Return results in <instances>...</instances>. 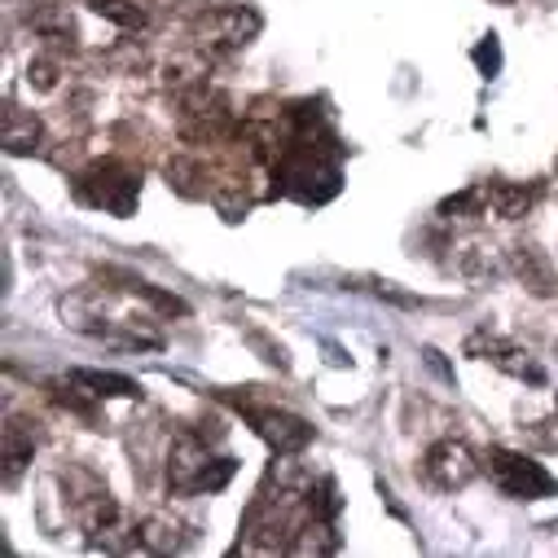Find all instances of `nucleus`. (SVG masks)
<instances>
[{
    "label": "nucleus",
    "mask_w": 558,
    "mask_h": 558,
    "mask_svg": "<svg viewBox=\"0 0 558 558\" xmlns=\"http://www.w3.org/2000/svg\"><path fill=\"white\" fill-rule=\"evenodd\" d=\"M238 462L233 458H211L203 440L194 436H181L172 445V458H168V488L177 497H194V493H220L229 480H233Z\"/></svg>",
    "instance_id": "f257e3e1"
},
{
    "label": "nucleus",
    "mask_w": 558,
    "mask_h": 558,
    "mask_svg": "<svg viewBox=\"0 0 558 558\" xmlns=\"http://www.w3.org/2000/svg\"><path fill=\"white\" fill-rule=\"evenodd\" d=\"M80 198L110 216H132L142 203V172L123 159H101L80 177Z\"/></svg>",
    "instance_id": "f03ea898"
},
{
    "label": "nucleus",
    "mask_w": 558,
    "mask_h": 558,
    "mask_svg": "<svg viewBox=\"0 0 558 558\" xmlns=\"http://www.w3.org/2000/svg\"><path fill=\"white\" fill-rule=\"evenodd\" d=\"M488 475L506 497H519V501H536V497H554L558 493V480L541 462H532V458H523L514 449H493L488 453Z\"/></svg>",
    "instance_id": "7ed1b4c3"
},
{
    "label": "nucleus",
    "mask_w": 558,
    "mask_h": 558,
    "mask_svg": "<svg viewBox=\"0 0 558 558\" xmlns=\"http://www.w3.org/2000/svg\"><path fill=\"white\" fill-rule=\"evenodd\" d=\"M255 32H259V14L246 10V5H216V10H207V14L194 19L198 45H203V49H216V53H220V49H242V45H251Z\"/></svg>",
    "instance_id": "20e7f679"
},
{
    "label": "nucleus",
    "mask_w": 558,
    "mask_h": 558,
    "mask_svg": "<svg viewBox=\"0 0 558 558\" xmlns=\"http://www.w3.org/2000/svg\"><path fill=\"white\" fill-rule=\"evenodd\" d=\"M423 475L432 488L440 493H462L475 475H480V458L466 440H436L423 458Z\"/></svg>",
    "instance_id": "39448f33"
},
{
    "label": "nucleus",
    "mask_w": 558,
    "mask_h": 558,
    "mask_svg": "<svg viewBox=\"0 0 558 558\" xmlns=\"http://www.w3.org/2000/svg\"><path fill=\"white\" fill-rule=\"evenodd\" d=\"M242 404V400H238ZM246 409V423L259 432V440L272 449V453H304L313 445V427L304 423L300 413H287V409H255V404H242Z\"/></svg>",
    "instance_id": "423d86ee"
},
{
    "label": "nucleus",
    "mask_w": 558,
    "mask_h": 558,
    "mask_svg": "<svg viewBox=\"0 0 558 558\" xmlns=\"http://www.w3.org/2000/svg\"><path fill=\"white\" fill-rule=\"evenodd\" d=\"M466 352H471V356H480V361H493L497 369H506V374H514V378H527L532 387H541V383H545V369L532 361V352H527V348H519V343H510V339H501V335L475 330V335L466 339Z\"/></svg>",
    "instance_id": "0eeeda50"
},
{
    "label": "nucleus",
    "mask_w": 558,
    "mask_h": 558,
    "mask_svg": "<svg viewBox=\"0 0 558 558\" xmlns=\"http://www.w3.org/2000/svg\"><path fill=\"white\" fill-rule=\"evenodd\" d=\"M510 268H514V277L523 282V291H532L536 300L558 295V272H554L549 255H545L536 242H519V246H510Z\"/></svg>",
    "instance_id": "6e6552de"
},
{
    "label": "nucleus",
    "mask_w": 558,
    "mask_h": 558,
    "mask_svg": "<svg viewBox=\"0 0 558 558\" xmlns=\"http://www.w3.org/2000/svg\"><path fill=\"white\" fill-rule=\"evenodd\" d=\"M484 194H488L493 216H501V220H523L541 198V190L523 185V181H493V185H484Z\"/></svg>",
    "instance_id": "1a4fd4ad"
},
{
    "label": "nucleus",
    "mask_w": 558,
    "mask_h": 558,
    "mask_svg": "<svg viewBox=\"0 0 558 558\" xmlns=\"http://www.w3.org/2000/svg\"><path fill=\"white\" fill-rule=\"evenodd\" d=\"M0 142H5L10 155H32L40 146V119L32 110H19L10 106L5 110V132H0Z\"/></svg>",
    "instance_id": "9d476101"
},
{
    "label": "nucleus",
    "mask_w": 558,
    "mask_h": 558,
    "mask_svg": "<svg viewBox=\"0 0 558 558\" xmlns=\"http://www.w3.org/2000/svg\"><path fill=\"white\" fill-rule=\"evenodd\" d=\"M32 427L19 423V417H10V427H5V484H14L23 475V466L32 462V449H36V432Z\"/></svg>",
    "instance_id": "9b49d317"
},
{
    "label": "nucleus",
    "mask_w": 558,
    "mask_h": 558,
    "mask_svg": "<svg viewBox=\"0 0 558 558\" xmlns=\"http://www.w3.org/2000/svg\"><path fill=\"white\" fill-rule=\"evenodd\" d=\"M71 383H80V387H88L97 400L101 396H142V387H136L128 374H110V369H71Z\"/></svg>",
    "instance_id": "f8f14e48"
},
{
    "label": "nucleus",
    "mask_w": 558,
    "mask_h": 558,
    "mask_svg": "<svg viewBox=\"0 0 558 558\" xmlns=\"http://www.w3.org/2000/svg\"><path fill=\"white\" fill-rule=\"evenodd\" d=\"M181 527L172 519H146L142 527H136V549H150V554H172L181 549Z\"/></svg>",
    "instance_id": "ddd939ff"
},
{
    "label": "nucleus",
    "mask_w": 558,
    "mask_h": 558,
    "mask_svg": "<svg viewBox=\"0 0 558 558\" xmlns=\"http://www.w3.org/2000/svg\"><path fill=\"white\" fill-rule=\"evenodd\" d=\"M88 5H93L97 19H106V23L123 27V32H142L146 27V10L132 5V0H88Z\"/></svg>",
    "instance_id": "4468645a"
},
{
    "label": "nucleus",
    "mask_w": 558,
    "mask_h": 558,
    "mask_svg": "<svg viewBox=\"0 0 558 558\" xmlns=\"http://www.w3.org/2000/svg\"><path fill=\"white\" fill-rule=\"evenodd\" d=\"M440 211L445 216H462V220H480V216H488V194H484V185H471V190L445 198Z\"/></svg>",
    "instance_id": "2eb2a0df"
},
{
    "label": "nucleus",
    "mask_w": 558,
    "mask_h": 558,
    "mask_svg": "<svg viewBox=\"0 0 558 558\" xmlns=\"http://www.w3.org/2000/svg\"><path fill=\"white\" fill-rule=\"evenodd\" d=\"M45 40H62V36H75V27H71V19L62 14V10H36L32 19H27Z\"/></svg>",
    "instance_id": "dca6fc26"
},
{
    "label": "nucleus",
    "mask_w": 558,
    "mask_h": 558,
    "mask_svg": "<svg viewBox=\"0 0 558 558\" xmlns=\"http://www.w3.org/2000/svg\"><path fill=\"white\" fill-rule=\"evenodd\" d=\"M471 58H475L480 75H484V80H493V75L501 71V45H497V36H484V40L475 45V53H471Z\"/></svg>",
    "instance_id": "f3484780"
},
{
    "label": "nucleus",
    "mask_w": 558,
    "mask_h": 558,
    "mask_svg": "<svg viewBox=\"0 0 558 558\" xmlns=\"http://www.w3.org/2000/svg\"><path fill=\"white\" fill-rule=\"evenodd\" d=\"M58 75H62V66H58L53 58H36V62L27 66V80H32V88H40V93L58 88Z\"/></svg>",
    "instance_id": "a211bd4d"
},
{
    "label": "nucleus",
    "mask_w": 558,
    "mask_h": 558,
    "mask_svg": "<svg viewBox=\"0 0 558 558\" xmlns=\"http://www.w3.org/2000/svg\"><path fill=\"white\" fill-rule=\"evenodd\" d=\"M75 387H80V383H75ZM75 387H53V396H58V404H62V409H71V413H80V417H84V423H93L97 413H93V404L84 400V396H93V391H75Z\"/></svg>",
    "instance_id": "6ab92c4d"
},
{
    "label": "nucleus",
    "mask_w": 558,
    "mask_h": 558,
    "mask_svg": "<svg viewBox=\"0 0 558 558\" xmlns=\"http://www.w3.org/2000/svg\"><path fill=\"white\" fill-rule=\"evenodd\" d=\"M527 436H532L536 449H558V409H554L549 417H541V423H536Z\"/></svg>",
    "instance_id": "aec40b11"
},
{
    "label": "nucleus",
    "mask_w": 558,
    "mask_h": 558,
    "mask_svg": "<svg viewBox=\"0 0 558 558\" xmlns=\"http://www.w3.org/2000/svg\"><path fill=\"white\" fill-rule=\"evenodd\" d=\"M423 356H427V365H432V369H436V374H440V378H445V383H453V369H449V365H445V361H440V352H436V348H427V352H423Z\"/></svg>",
    "instance_id": "412c9836"
}]
</instances>
